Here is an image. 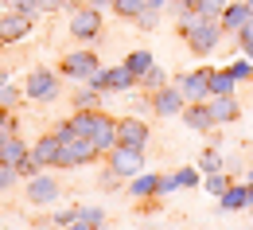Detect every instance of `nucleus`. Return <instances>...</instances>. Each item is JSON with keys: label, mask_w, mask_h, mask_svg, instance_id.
I'll list each match as a JSON object with an SVG mask.
<instances>
[{"label": "nucleus", "mask_w": 253, "mask_h": 230, "mask_svg": "<svg viewBox=\"0 0 253 230\" xmlns=\"http://www.w3.org/2000/svg\"><path fill=\"white\" fill-rule=\"evenodd\" d=\"M16 180H20V172H16V168L0 164V191H4V187H12V184H16Z\"/></svg>", "instance_id": "c9c22d12"}, {"label": "nucleus", "mask_w": 253, "mask_h": 230, "mask_svg": "<svg viewBox=\"0 0 253 230\" xmlns=\"http://www.w3.org/2000/svg\"><path fill=\"white\" fill-rule=\"evenodd\" d=\"M63 230H101V227H94V223H82V219H78V223H70V227H63Z\"/></svg>", "instance_id": "a19ab883"}, {"label": "nucleus", "mask_w": 253, "mask_h": 230, "mask_svg": "<svg viewBox=\"0 0 253 230\" xmlns=\"http://www.w3.org/2000/svg\"><path fill=\"white\" fill-rule=\"evenodd\" d=\"M242 55H246V59H253V47H246V51H242Z\"/></svg>", "instance_id": "a18cd8bd"}, {"label": "nucleus", "mask_w": 253, "mask_h": 230, "mask_svg": "<svg viewBox=\"0 0 253 230\" xmlns=\"http://www.w3.org/2000/svg\"><path fill=\"white\" fill-rule=\"evenodd\" d=\"M175 4H179V8H191V12L199 8V0H175Z\"/></svg>", "instance_id": "79ce46f5"}, {"label": "nucleus", "mask_w": 253, "mask_h": 230, "mask_svg": "<svg viewBox=\"0 0 253 230\" xmlns=\"http://www.w3.org/2000/svg\"><path fill=\"white\" fill-rule=\"evenodd\" d=\"M105 156H109V176L113 180H132L136 172H144V148L140 144H113Z\"/></svg>", "instance_id": "f03ea898"}, {"label": "nucleus", "mask_w": 253, "mask_h": 230, "mask_svg": "<svg viewBox=\"0 0 253 230\" xmlns=\"http://www.w3.org/2000/svg\"><path fill=\"white\" fill-rule=\"evenodd\" d=\"M4 82H8V74H0V86H4Z\"/></svg>", "instance_id": "49530a36"}, {"label": "nucleus", "mask_w": 253, "mask_h": 230, "mask_svg": "<svg viewBox=\"0 0 253 230\" xmlns=\"http://www.w3.org/2000/svg\"><path fill=\"white\" fill-rule=\"evenodd\" d=\"M8 117H12V113L0 105V133H12V121H8Z\"/></svg>", "instance_id": "ea45409f"}, {"label": "nucleus", "mask_w": 253, "mask_h": 230, "mask_svg": "<svg viewBox=\"0 0 253 230\" xmlns=\"http://www.w3.org/2000/svg\"><path fill=\"white\" fill-rule=\"evenodd\" d=\"M51 230H63V227H51Z\"/></svg>", "instance_id": "8fccbe9b"}, {"label": "nucleus", "mask_w": 253, "mask_h": 230, "mask_svg": "<svg viewBox=\"0 0 253 230\" xmlns=\"http://www.w3.org/2000/svg\"><path fill=\"white\" fill-rule=\"evenodd\" d=\"M250 16H253V12H250V4H246V0H230V4H226V12L218 16V24H222V32H226V35H238L242 28H246V20H250Z\"/></svg>", "instance_id": "4468645a"}, {"label": "nucleus", "mask_w": 253, "mask_h": 230, "mask_svg": "<svg viewBox=\"0 0 253 230\" xmlns=\"http://www.w3.org/2000/svg\"><path fill=\"white\" fill-rule=\"evenodd\" d=\"M230 184H234V180H230L226 172H207V176H203V187H207V191H211V195H214V199H218L222 191L230 187Z\"/></svg>", "instance_id": "b1692460"}, {"label": "nucleus", "mask_w": 253, "mask_h": 230, "mask_svg": "<svg viewBox=\"0 0 253 230\" xmlns=\"http://www.w3.org/2000/svg\"><path fill=\"white\" fill-rule=\"evenodd\" d=\"M136 86H144L148 94H156L160 86H168V74H164V66H152V70H148V74H144V78H140Z\"/></svg>", "instance_id": "bb28decb"}, {"label": "nucleus", "mask_w": 253, "mask_h": 230, "mask_svg": "<svg viewBox=\"0 0 253 230\" xmlns=\"http://www.w3.org/2000/svg\"><path fill=\"white\" fill-rule=\"evenodd\" d=\"M94 117H97V109H78V113L70 117V129H74V137H90V129H94Z\"/></svg>", "instance_id": "5701e85b"}, {"label": "nucleus", "mask_w": 253, "mask_h": 230, "mask_svg": "<svg viewBox=\"0 0 253 230\" xmlns=\"http://www.w3.org/2000/svg\"><path fill=\"white\" fill-rule=\"evenodd\" d=\"M250 184H253V172H250Z\"/></svg>", "instance_id": "09e8293b"}, {"label": "nucleus", "mask_w": 253, "mask_h": 230, "mask_svg": "<svg viewBox=\"0 0 253 230\" xmlns=\"http://www.w3.org/2000/svg\"><path fill=\"white\" fill-rule=\"evenodd\" d=\"M35 16H24V12H4L0 16V43H16L32 32Z\"/></svg>", "instance_id": "9d476101"}, {"label": "nucleus", "mask_w": 253, "mask_h": 230, "mask_svg": "<svg viewBox=\"0 0 253 230\" xmlns=\"http://www.w3.org/2000/svg\"><path fill=\"white\" fill-rule=\"evenodd\" d=\"M24 98L55 101V98H59V74H55V70H32L28 82H24Z\"/></svg>", "instance_id": "423d86ee"}, {"label": "nucleus", "mask_w": 253, "mask_h": 230, "mask_svg": "<svg viewBox=\"0 0 253 230\" xmlns=\"http://www.w3.org/2000/svg\"><path fill=\"white\" fill-rule=\"evenodd\" d=\"M117 144H148V125L140 117H121L117 121Z\"/></svg>", "instance_id": "dca6fc26"}, {"label": "nucleus", "mask_w": 253, "mask_h": 230, "mask_svg": "<svg viewBox=\"0 0 253 230\" xmlns=\"http://www.w3.org/2000/svg\"><path fill=\"white\" fill-rule=\"evenodd\" d=\"M179 35L191 43L195 55H211L222 43L226 32H222L218 20H207V16H199V12H183V16H179Z\"/></svg>", "instance_id": "f257e3e1"}, {"label": "nucleus", "mask_w": 253, "mask_h": 230, "mask_svg": "<svg viewBox=\"0 0 253 230\" xmlns=\"http://www.w3.org/2000/svg\"><path fill=\"white\" fill-rule=\"evenodd\" d=\"M97 156H101V148H97L90 137H70V140H63V148H59L55 168H82V164H94Z\"/></svg>", "instance_id": "7ed1b4c3"}, {"label": "nucleus", "mask_w": 253, "mask_h": 230, "mask_svg": "<svg viewBox=\"0 0 253 230\" xmlns=\"http://www.w3.org/2000/svg\"><path fill=\"white\" fill-rule=\"evenodd\" d=\"M128 195L132 199H160V172H136L128 180Z\"/></svg>", "instance_id": "f3484780"}, {"label": "nucleus", "mask_w": 253, "mask_h": 230, "mask_svg": "<svg viewBox=\"0 0 253 230\" xmlns=\"http://www.w3.org/2000/svg\"><path fill=\"white\" fill-rule=\"evenodd\" d=\"M238 47H242V51H246V47H253V16L246 20V28L238 32Z\"/></svg>", "instance_id": "e433bc0d"}, {"label": "nucleus", "mask_w": 253, "mask_h": 230, "mask_svg": "<svg viewBox=\"0 0 253 230\" xmlns=\"http://www.w3.org/2000/svg\"><path fill=\"white\" fill-rule=\"evenodd\" d=\"M211 105V117H214V125H230V121H238L242 117V105L234 94H222V98H207Z\"/></svg>", "instance_id": "2eb2a0df"}, {"label": "nucleus", "mask_w": 253, "mask_h": 230, "mask_svg": "<svg viewBox=\"0 0 253 230\" xmlns=\"http://www.w3.org/2000/svg\"><path fill=\"white\" fill-rule=\"evenodd\" d=\"M226 4H230V0H199V8H195V12H199V16H207V20H218L222 12H226Z\"/></svg>", "instance_id": "c85d7f7f"}, {"label": "nucleus", "mask_w": 253, "mask_h": 230, "mask_svg": "<svg viewBox=\"0 0 253 230\" xmlns=\"http://www.w3.org/2000/svg\"><path fill=\"white\" fill-rule=\"evenodd\" d=\"M125 66H128V74L140 82V78H144V74L156 66V59H152V51H132V55L125 59Z\"/></svg>", "instance_id": "412c9836"}, {"label": "nucleus", "mask_w": 253, "mask_h": 230, "mask_svg": "<svg viewBox=\"0 0 253 230\" xmlns=\"http://www.w3.org/2000/svg\"><path fill=\"white\" fill-rule=\"evenodd\" d=\"M59 148H63V140H59L55 133H43V137L35 140L32 152H35V160H39L43 168H55V160H59Z\"/></svg>", "instance_id": "aec40b11"}, {"label": "nucleus", "mask_w": 253, "mask_h": 230, "mask_svg": "<svg viewBox=\"0 0 253 230\" xmlns=\"http://www.w3.org/2000/svg\"><path fill=\"white\" fill-rule=\"evenodd\" d=\"M199 172L207 176V172H222V152L211 144V148H203V156H199Z\"/></svg>", "instance_id": "a878e982"}, {"label": "nucleus", "mask_w": 253, "mask_h": 230, "mask_svg": "<svg viewBox=\"0 0 253 230\" xmlns=\"http://www.w3.org/2000/svg\"><path fill=\"white\" fill-rule=\"evenodd\" d=\"M250 203H253V184L246 180V184H230L218 195V211H226V215H230V211H246Z\"/></svg>", "instance_id": "9b49d317"}, {"label": "nucleus", "mask_w": 253, "mask_h": 230, "mask_svg": "<svg viewBox=\"0 0 253 230\" xmlns=\"http://www.w3.org/2000/svg\"><path fill=\"white\" fill-rule=\"evenodd\" d=\"M179 117H183V125L195 129V133H211L214 129V117H211V105H207V101H187Z\"/></svg>", "instance_id": "ddd939ff"}, {"label": "nucleus", "mask_w": 253, "mask_h": 230, "mask_svg": "<svg viewBox=\"0 0 253 230\" xmlns=\"http://www.w3.org/2000/svg\"><path fill=\"white\" fill-rule=\"evenodd\" d=\"M24 156H28V144H24L16 133H0V164L16 168Z\"/></svg>", "instance_id": "6ab92c4d"}, {"label": "nucleus", "mask_w": 253, "mask_h": 230, "mask_svg": "<svg viewBox=\"0 0 253 230\" xmlns=\"http://www.w3.org/2000/svg\"><path fill=\"white\" fill-rule=\"evenodd\" d=\"M97 32H101V12L97 8H82V12H74L70 16V35L74 39H97Z\"/></svg>", "instance_id": "1a4fd4ad"}, {"label": "nucleus", "mask_w": 253, "mask_h": 230, "mask_svg": "<svg viewBox=\"0 0 253 230\" xmlns=\"http://www.w3.org/2000/svg\"><path fill=\"white\" fill-rule=\"evenodd\" d=\"M144 8H148L144 0H113V12H117L121 20H136V16L144 12Z\"/></svg>", "instance_id": "393cba45"}, {"label": "nucleus", "mask_w": 253, "mask_h": 230, "mask_svg": "<svg viewBox=\"0 0 253 230\" xmlns=\"http://www.w3.org/2000/svg\"><path fill=\"white\" fill-rule=\"evenodd\" d=\"M238 90V82H234V74L222 66V70H211V98H222V94H234Z\"/></svg>", "instance_id": "4be33fe9"}, {"label": "nucleus", "mask_w": 253, "mask_h": 230, "mask_svg": "<svg viewBox=\"0 0 253 230\" xmlns=\"http://www.w3.org/2000/svg\"><path fill=\"white\" fill-rule=\"evenodd\" d=\"M183 105H187V101H183V94H179V86H171V82L160 86L156 94H152V109H156V117H179Z\"/></svg>", "instance_id": "6e6552de"}, {"label": "nucleus", "mask_w": 253, "mask_h": 230, "mask_svg": "<svg viewBox=\"0 0 253 230\" xmlns=\"http://www.w3.org/2000/svg\"><path fill=\"white\" fill-rule=\"evenodd\" d=\"M250 211H253V203H250Z\"/></svg>", "instance_id": "3c124183"}, {"label": "nucleus", "mask_w": 253, "mask_h": 230, "mask_svg": "<svg viewBox=\"0 0 253 230\" xmlns=\"http://www.w3.org/2000/svg\"><path fill=\"white\" fill-rule=\"evenodd\" d=\"M16 101H20V90H12V86L4 82V86H0V105H4V109H12Z\"/></svg>", "instance_id": "f704fd0d"}, {"label": "nucleus", "mask_w": 253, "mask_h": 230, "mask_svg": "<svg viewBox=\"0 0 253 230\" xmlns=\"http://www.w3.org/2000/svg\"><path fill=\"white\" fill-rule=\"evenodd\" d=\"M86 86H94V90H101V94H125V90L136 86V78H132V74H128V66L121 63V66H101Z\"/></svg>", "instance_id": "20e7f679"}, {"label": "nucleus", "mask_w": 253, "mask_h": 230, "mask_svg": "<svg viewBox=\"0 0 253 230\" xmlns=\"http://www.w3.org/2000/svg\"><path fill=\"white\" fill-rule=\"evenodd\" d=\"M70 223H78V207L74 211H55V227H70Z\"/></svg>", "instance_id": "4c0bfd02"}, {"label": "nucleus", "mask_w": 253, "mask_h": 230, "mask_svg": "<svg viewBox=\"0 0 253 230\" xmlns=\"http://www.w3.org/2000/svg\"><path fill=\"white\" fill-rule=\"evenodd\" d=\"M97 70H101V63H97L94 51H70V55H63V63H59V74L78 78V82H90Z\"/></svg>", "instance_id": "39448f33"}, {"label": "nucleus", "mask_w": 253, "mask_h": 230, "mask_svg": "<svg viewBox=\"0 0 253 230\" xmlns=\"http://www.w3.org/2000/svg\"><path fill=\"white\" fill-rule=\"evenodd\" d=\"M0 4H8V8H12V0H0Z\"/></svg>", "instance_id": "de8ad7c7"}, {"label": "nucleus", "mask_w": 253, "mask_h": 230, "mask_svg": "<svg viewBox=\"0 0 253 230\" xmlns=\"http://www.w3.org/2000/svg\"><path fill=\"white\" fill-rule=\"evenodd\" d=\"M226 70L234 74V82H250V78H253V59H246V55H242V59H234Z\"/></svg>", "instance_id": "cd10ccee"}, {"label": "nucleus", "mask_w": 253, "mask_h": 230, "mask_svg": "<svg viewBox=\"0 0 253 230\" xmlns=\"http://www.w3.org/2000/svg\"><path fill=\"white\" fill-rule=\"evenodd\" d=\"M175 184H179V187H199V184H203V172H199V168H179V172H175Z\"/></svg>", "instance_id": "7c9ffc66"}, {"label": "nucleus", "mask_w": 253, "mask_h": 230, "mask_svg": "<svg viewBox=\"0 0 253 230\" xmlns=\"http://www.w3.org/2000/svg\"><path fill=\"white\" fill-rule=\"evenodd\" d=\"M156 20H160V8H144L132 24H136V28H144V32H152V28H156Z\"/></svg>", "instance_id": "473e14b6"}, {"label": "nucleus", "mask_w": 253, "mask_h": 230, "mask_svg": "<svg viewBox=\"0 0 253 230\" xmlns=\"http://www.w3.org/2000/svg\"><path fill=\"white\" fill-rule=\"evenodd\" d=\"M16 172H20L24 180H32V176H39V172H43V164L35 160V152H32V148H28V156H24L20 164H16Z\"/></svg>", "instance_id": "c756f323"}, {"label": "nucleus", "mask_w": 253, "mask_h": 230, "mask_svg": "<svg viewBox=\"0 0 253 230\" xmlns=\"http://www.w3.org/2000/svg\"><path fill=\"white\" fill-rule=\"evenodd\" d=\"M105 4H113V0H90V8H97V12H101Z\"/></svg>", "instance_id": "37998d69"}, {"label": "nucleus", "mask_w": 253, "mask_h": 230, "mask_svg": "<svg viewBox=\"0 0 253 230\" xmlns=\"http://www.w3.org/2000/svg\"><path fill=\"white\" fill-rule=\"evenodd\" d=\"M90 140H94L101 152H109V148L117 144V117H109V113H101V109H97L94 129H90Z\"/></svg>", "instance_id": "f8f14e48"}, {"label": "nucleus", "mask_w": 253, "mask_h": 230, "mask_svg": "<svg viewBox=\"0 0 253 230\" xmlns=\"http://www.w3.org/2000/svg\"><path fill=\"white\" fill-rule=\"evenodd\" d=\"M28 199H32V203H55V199H59V184L39 172V176L28 180Z\"/></svg>", "instance_id": "a211bd4d"}, {"label": "nucleus", "mask_w": 253, "mask_h": 230, "mask_svg": "<svg viewBox=\"0 0 253 230\" xmlns=\"http://www.w3.org/2000/svg\"><path fill=\"white\" fill-rule=\"evenodd\" d=\"M175 86H179L183 101H207V98H211V70H207V66L187 70V74L175 78Z\"/></svg>", "instance_id": "0eeeda50"}, {"label": "nucleus", "mask_w": 253, "mask_h": 230, "mask_svg": "<svg viewBox=\"0 0 253 230\" xmlns=\"http://www.w3.org/2000/svg\"><path fill=\"white\" fill-rule=\"evenodd\" d=\"M78 219H82V223H94V227H101V223H105V215H101L97 207H78Z\"/></svg>", "instance_id": "72a5a7b5"}, {"label": "nucleus", "mask_w": 253, "mask_h": 230, "mask_svg": "<svg viewBox=\"0 0 253 230\" xmlns=\"http://www.w3.org/2000/svg\"><path fill=\"white\" fill-rule=\"evenodd\" d=\"M171 191H179L175 176H160V199H164V195H171Z\"/></svg>", "instance_id": "58836bf2"}, {"label": "nucleus", "mask_w": 253, "mask_h": 230, "mask_svg": "<svg viewBox=\"0 0 253 230\" xmlns=\"http://www.w3.org/2000/svg\"><path fill=\"white\" fill-rule=\"evenodd\" d=\"M97 94H101V90L86 86V90H78V94H74V105H78V109H97Z\"/></svg>", "instance_id": "2f4dec72"}, {"label": "nucleus", "mask_w": 253, "mask_h": 230, "mask_svg": "<svg viewBox=\"0 0 253 230\" xmlns=\"http://www.w3.org/2000/svg\"><path fill=\"white\" fill-rule=\"evenodd\" d=\"M148 8H164V4H171V0H144Z\"/></svg>", "instance_id": "c03bdc74"}]
</instances>
